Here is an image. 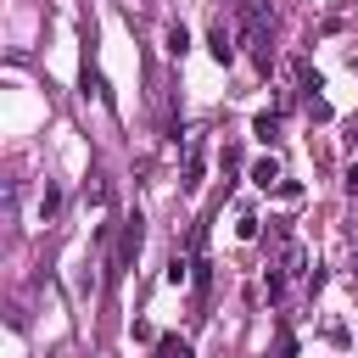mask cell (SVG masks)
I'll use <instances>...</instances> for the list:
<instances>
[{"label": "cell", "mask_w": 358, "mask_h": 358, "mask_svg": "<svg viewBox=\"0 0 358 358\" xmlns=\"http://www.w3.org/2000/svg\"><path fill=\"white\" fill-rule=\"evenodd\" d=\"M207 45H213V62H224V67L235 62V39H229V28H224V22H213V34H207Z\"/></svg>", "instance_id": "1"}, {"label": "cell", "mask_w": 358, "mask_h": 358, "mask_svg": "<svg viewBox=\"0 0 358 358\" xmlns=\"http://www.w3.org/2000/svg\"><path fill=\"white\" fill-rule=\"evenodd\" d=\"M140 241H145V229H140V213H134V218L123 224V252H117V263H129V257L140 252Z\"/></svg>", "instance_id": "2"}, {"label": "cell", "mask_w": 358, "mask_h": 358, "mask_svg": "<svg viewBox=\"0 0 358 358\" xmlns=\"http://www.w3.org/2000/svg\"><path fill=\"white\" fill-rule=\"evenodd\" d=\"M252 134L274 145V140H280V117H274V112H257V117H252Z\"/></svg>", "instance_id": "3"}, {"label": "cell", "mask_w": 358, "mask_h": 358, "mask_svg": "<svg viewBox=\"0 0 358 358\" xmlns=\"http://www.w3.org/2000/svg\"><path fill=\"white\" fill-rule=\"evenodd\" d=\"M252 185H263V190H274V185H280V162H274V157H263V162L252 168Z\"/></svg>", "instance_id": "4"}, {"label": "cell", "mask_w": 358, "mask_h": 358, "mask_svg": "<svg viewBox=\"0 0 358 358\" xmlns=\"http://www.w3.org/2000/svg\"><path fill=\"white\" fill-rule=\"evenodd\" d=\"M62 213V185L56 179H45V196H39V218H56Z\"/></svg>", "instance_id": "5"}, {"label": "cell", "mask_w": 358, "mask_h": 358, "mask_svg": "<svg viewBox=\"0 0 358 358\" xmlns=\"http://www.w3.org/2000/svg\"><path fill=\"white\" fill-rule=\"evenodd\" d=\"M157 358H196V352H190V341H179V336H157Z\"/></svg>", "instance_id": "6"}, {"label": "cell", "mask_w": 358, "mask_h": 358, "mask_svg": "<svg viewBox=\"0 0 358 358\" xmlns=\"http://www.w3.org/2000/svg\"><path fill=\"white\" fill-rule=\"evenodd\" d=\"M185 45H190V39H185V28L173 22V28H168V56H185Z\"/></svg>", "instance_id": "7"}, {"label": "cell", "mask_w": 358, "mask_h": 358, "mask_svg": "<svg viewBox=\"0 0 358 358\" xmlns=\"http://www.w3.org/2000/svg\"><path fill=\"white\" fill-rule=\"evenodd\" d=\"M185 274H190V263H185V257H173V263H168V285H185Z\"/></svg>", "instance_id": "8"}, {"label": "cell", "mask_w": 358, "mask_h": 358, "mask_svg": "<svg viewBox=\"0 0 358 358\" xmlns=\"http://www.w3.org/2000/svg\"><path fill=\"white\" fill-rule=\"evenodd\" d=\"M274 190H280V201H296V196H302V185H296V179H280Z\"/></svg>", "instance_id": "9"}, {"label": "cell", "mask_w": 358, "mask_h": 358, "mask_svg": "<svg viewBox=\"0 0 358 358\" xmlns=\"http://www.w3.org/2000/svg\"><path fill=\"white\" fill-rule=\"evenodd\" d=\"M341 185H347V196H358V162L347 168V179H341Z\"/></svg>", "instance_id": "10"}]
</instances>
